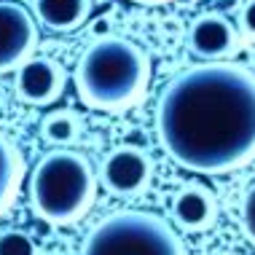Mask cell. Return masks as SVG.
<instances>
[{
  "label": "cell",
  "instance_id": "ac0fdd59",
  "mask_svg": "<svg viewBox=\"0 0 255 255\" xmlns=\"http://www.w3.org/2000/svg\"><path fill=\"white\" fill-rule=\"evenodd\" d=\"M5 102V92H3V86H0V105Z\"/></svg>",
  "mask_w": 255,
  "mask_h": 255
},
{
  "label": "cell",
  "instance_id": "e0dca14e",
  "mask_svg": "<svg viewBox=\"0 0 255 255\" xmlns=\"http://www.w3.org/2000/svg\"><path fill=\"white\" fill-rule=\"evenodd\" d=\"M134 3H142V5H161V3H169V0H134Z\"/></svg>",
  "mask_w": 255,
  "mask_h": 255
},
{
  "label": "cell",
  "instance_id": "8992f818",
  "mask_svg": "<svg viewBox=\"0 0 255 255\" xmlns=\"http://www.w3.org/2000/svg\"><path fill=\"white\" fill-rule=\"evenodd\" d=\"M38 43V27L22 3L0 0V73L22 67Z\"/></svg>",
  "mask_w": 255,
  "mask_h": 255
},
{
  "label": "cell",
  "instance_id": "5b68a950",
  "mask_svg": "<svg viewBox=\"0 0 255 255\" xmlns=\"http://www.w3.org/2000/svg\"><path fill=\"white\" fill-rule=\"evenodd\" d=\"M150 175H153V161L142 148L121 145L113 148L105 156L100 167L102 185L116 196H137L148 188Z\"/></svg>",
  "mask_w": 255,
  "mask_h": 255
},
{
  "label": "cell",
  "instance_id": "4fadbf2b",
  "mask_svg": "<svg viewBox=\"0 0 255 255\" xmlns=\"http://www.w3.org/2000/svg\"><path fill=\"white\" fill-rule=\"evenodd\" d=\"M0 255H40L38 242L19 229L0 231Z\"/></svg>",
  "mask_w": 255,
  "mask_h": 255
},
{
  "label": "cell",
  "instance_id": "52a82bcc",
  "mask_svg": "<svg viewBox=\"0 0 255 255\" xmlns=\"http://www.w3.org/2000/svg\"><path fill=\"white\" fill-rule=\"evenodd\" d=\"M239 46H242V38L231 24V19H226L223 13H202L188 27V49L199 59H229L239 51Z\"/></svg>",
  "mask_w": 255,
  "mask_h": 255
},
{
  "label": "cell",
  "instance_id": "d6986e66",
  "mask_svg": "<svg viewBox=\"0 0 255 255\" xmlns=\"http://www.w3.org/2000/svg\"><path fill=\"white\" fill-rule=\"evenodd\" d=\"M212 255H231V253H212Z\"/></svg>",
  "mask_w": 255,
  "mask_h": 255
},
{
  "label": "cell",
  "instance_id": "9a60e30c",
  "mask_svg": "<svg viewBox=\"0 0 255 255\" xmlns=\"http://www.w3.org/2000/svg\"><path fill=\"white\" fill-rule=\"evenodd\" d=\"M239 27L247 38H255V0H247L239 11Z\"/></svg>",
  "mask_w": 255,
  "mask_h": 255
},
{
  "label": "cell",
  "instance_id": "8fae6325",
  "mask_svg": "<svg viewBox=\"0 0 255 255\" xmlns=\"http://www.w3.org/2000/svg\"><path fill=\"white\" fill-rule=\"evenodd\" d=\"M22 169H24L22 153L0 134V210L8 207V202L16 194L19 183H22Z\"/></svg>",
  "mask_w": 255,
  "mask_h": 255
},
{
  "label": "cell",
  "instance_id": "7c38bea8",
  "mask_svg": "<svg viewBox=\"0 0 255 255\" xmlns=\"http://www.w3.org/2000/svg\"><path fill=\"white\" fill-rule=\"evenodd\" d=\"M40 134H43V140L49 145H57V148L75 145L81 137V121L75 119L70 110H57V113H49L43 119Z\"/></svg>",
  "mask_w": 255,
  "mask_h": 255
},
{
  "label": "cell",
  "instance_id": "2e32d148",
  "mask_svg": "<svg viewBox=\"0 0 255 255\" xmlns=\"http://www.w3.org/2000/svg\"><path fill=\"white\" fill-rule=\"evenodd\" d=\"M108 27H110L108 19H105V22H97V24H94V32H108Z\"/></svg>",
  "mask_w": 255,
  "mask_h": 255
},
{
  "label": "cell",
  "instance_id": "9c48e42d",
  "mask_svg": "<svg viewBox=\"0 0 255 255\" xmlns=\"http://www.w3.org/2000/svg\"><path fill=\"white\" fill-rule=\"evenodd\" d=\"M218 202L202 183H188L172 199V218L185 231H204L212 226Z\"/></svg>",
  "mask_w": 255,
  "mask_h": 255
},
{
  "label": "cell",
  "instance_id": "3957f363",
  "mask_svg": "<svg viewBox=\"0 0 255 255\" xmlns=\"http://www.w3.org/2000/svg\"><path fill=\"white\" fill-rule=\"evenodd\" d=\"M97 194V177L86 156L70 148L46 153L32 169L30 202L49 223L65 226L78 220L92 207Z\"/></svg>",
  "mask_w": 255,
  "mask_h": 255
},
{
  "label": "cell",
  "instance_id": "277c9868",
  "mask_svg": "<svg viewBox=\"0 0 255 255\" xmlns=\"http://www.w3.org/2000/svg\"><path fill=\"white\" fill-rule=\"evenodd\" d=\"M81 255H185V247L167 218L145 210H124L94 226Z\"/></svg>",
  "mask_w": 255,
  "mask_h": 255
},
{
  "label": "cell",
  "instance_id": "5bb4252c",
  "mask_svg": "<svg viewBox=\"0 0 255 255\" xmlns=\"http://www.w3.org/2000/svg\"><path fill=\"white\" fill-rule=\"evenodd\" d=\"M242 223H245V234L247 239L255 245V183L250 185L245 202H242Z\"/></svg>",
  "mask_w": 255,
  "mask_h": 255
},
{
  "label": "cell",
  "instance_id": "30bf717a",
  "mask_svg": "<svg viewBox=\"0 0 255 255\" xmlns=\"http://www.w3.org/2000/svg\"><path fill=\"white\" fill-rule=\"evenodd\" d=\"M35 13L49 30L70 32L89 19L92 0H35Z\"/></svg>",
  "mask_w": 255,
  "mask_h": 255
},
{
  "label": "cell",
  "instance_id": "7a4b0ae2",
  "mask_svg": "<svg viewBox=\"0 0 255 255\" xmlns=\"http://www.w3.org/2000/svg\"><path fill=\"white\" fill-rule=\"evenodd\" d=\"M150 81V57L132 40L100 38L81 54L75 67L78 97L94 110L132 108Z\"/></svg>",
  "mask_w": 255,
  "mask_h": 255
},
{
  "label": "cell",
  "instance_id": "6da1fadb",
  "mask_svg": "<svg viewBox=\"0 0 255 255\" xmlns=\"http://www.w3.org/2000/svg\"><path fill=\"white\" fill-rule=\"evenodd\" d=\"M156 132L172 161L223 175L255 156V73L231 62L188 67L161 92Z\"/></svg>",
  "mask_w": 255,
  "mask_h": 255
},
{
  "label": "cell",
  "instance_id": "ba28073f",
  "mask_svg": "<svg viewBox=\"0 0 255 255\" xmlns=\"http://www.w3.org/2000/svg\"><path fill=\"white\" fill-rule=\"evenodd\" d=\"M65 89V70L49 57H30L16 67V97L30 105H49Z\"/></svg>",
  "mask_w": 255,
  "mask_h": 255
}]
</instances>
